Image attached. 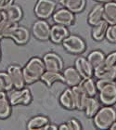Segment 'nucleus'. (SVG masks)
<instances>
[{"label":"nucleus","instance_id":"nucleus-20","mask_svg":"<svg viewBox=\"0 0 116 130\" xmlns=\"http://www.w3.org/2000/svg\"><path fill=\"white\" fill-rule=\"evenodd\" d=\"M109 23L106 22L105 20L100 21L98 23H97L96 25L93 26L92 29V38L95 41H101L103 40L106 36V32L108 30Z\"/></svg>","mask_w":116,"mask_h":130},{"label":"nucleus","instance_id":"nucleus-32","mask_svg":"<svg viewBox=\"0 0 116 130\" xmlns=\"http://www.w3.org/2000/svg\"><path fill=\"white\" fill-rule=\"evenodd\" d=\"M104 63L109 67L116 70V51H112L111 53H109L105 57Z\"/></svg>","mask_w":116,"mask_h":130},{"label":"nucleus","instance_id":"nucleus-26","mask_svg":"<svg viewBox=\"0 0 116 130\" xmlns=\"http://www.w3.org/2000/svg\"><path fill=\"white\" fill-rule=\"evenodd\" d=\"M79 86L88 97H95L97 95V83L92 77H90V78H83L82 81L80 82Z\"/></svg>","mask_w":116,"mask_h":130},{"label":"nucleus","instance_id":"nucleus-23","mask_svg":"<svg viewBox=\"0 0 116 130\" xmlns=\"http://www.w3.org/2000/svg\"><path fill=\"white\" fill-rule=\"evenodd\" d=\"M103 20V4H97L92 8L87 16V22L89 24L94 26L97 23Z\"/></svg>","mask_w":116,"mask_h":130},{"label":"nucleus","instance_id":"nucleus-28","mask_svg":"<svg viewBox=\"0 0 116 130\" xmlns=\"http://www.w3.org/2000/svg\"><path fill=\"white\" fill-rule=\"evenodd\" d=\"M40 80H42L48 87H51L52 85L56 83V82H63V75H62L61 72L46 70V72L43 73Z\"/></svg>","mask_w":116,"mask_h":130},{"label":"nucleus","instance_id":"nucleus-15","mask_svg":"<svg viewBox=\"0 0 116 130\" xmlns=\"http://www.w3.org/2000/svg\"><path fill=\"white\" fill-rule=\"evenodd\" d=\"M59 104L66 110L73 111L76 109V102L74 94L72 88H67L59 96Z\"/></svg>","mask_w":116,"mask_h":130},{"label":"nucleus","instance_id":"nucleus-22","mask_svg":"<svg viewBox=\"0 0 116 130\" xmlns=\"http://www.w3.org/2000/svg\"><path fill=\"white\" fill-rule=\"evenodd\" d=\"M18 26V22H10L4 16L0 21V39L2 38H9L11 32Z\"/></svg>","mask_w":116,"mask_h":130},{"label":"nucleus","instance_id":"nucleus-17","mask_svg":"<svg viewBox=\"0 0 116 130\" xmlns=\"http://www.w3.org/2000/svg\"><path fill=\"white\" fill-rule=\"evenodd\" d=\"M50 124L48 117L45 115H36L29 120L27 129L29 130H46L47 125Z\"/></svg>","mask_w":116,"mask_h":130},{"label":"nucleus","instance_id":"nucleus-7","mask_svg":"<svg viewBox=\"0 0 116 130\" xmlns=\"http://www.w3.org/2000/svg\"><path fill=\"white\" fill-rule=\"evenodd\" d=\"M50 29H51V26L46 20L39 19L32 24V32L37 40L46 41L49 40Z\"/></svg>","mask_w":116,"mask_h":130},{"label":"nucleus","instance_id":"nucleus-19","mask_svg":"<svg viewBox=\"0 0 116 130\" xmlns=\"http://www.w3.org/2000/svg\"><path fill=\"white\" fill-rule=\"evenodd\" d=\"M59 4L73 13H79L86 8V0H59Z\"/></svg>","mask_w":116,"mask_h":130},{"label":"nucleus","instance_id":"nucleus-5","mask_svg":"<svg viewBox=\"0 0 116 130\" xmlns=\"http://www.w3.org/2000/svg\"><path fill=\"white\" fill-rule=\"evenodd\" d=\"M57 3L54 0H37L35 4L34 12L39 19H48L53 15L56 10Z\"/></svg>","mask_w":116,"mask_h":130},{"label":"nucleus","instance_id":"nucleus-36","mask_svg":"<svg viewBox=\"0 0 116 130\" xmlns=\"http://www.w3.org/2000/svg\"><path fill=\"white\" fill-rule=\"evenodd\" d=\"M96 2L97 3H101V4H104V3L110 2V1H112V0H95Z\"/></svg>","mask_w":116,"mask_h":130},{"label":"nucleus","instance_id":"nucleus-34","mask_svg":"<svg viewBox=\"0 0 116 130\" xmlns=\"http://www.w3.org/2000/svg\"><path fill=\"white\" fill-rule=\"evenodd\" d=\"M14 4V0H0V11H4Z\"/></svg>","mask_w":116,"mask_h":130},{"label":"nucleus","instance_id":"nucleus-12","mask_svg":"<svg viewBox=\"0 0 116 130\" xmlns=\"http://www.w3.org/2000/svg\"><path fill=\"white\" fill-rule=\"evenodd\" d=\"M74 67L78 71L83 78H90L94 75V68L89 63L87 58L79 57L74 62Z\"/></svg>","mask_w":116,"mask_h":130},{"label":"nucleus","instance_id":"nucleus-10","mask_svg":"<svg viewBox=\"0 0 116 130\" xmlns=\"http://www.w3.org/2000/svg\"><path fill=\"white\" fill-rule=\"evenodd\" d=\"M43 61L46 66V70L55 71V72H61L64 67L63 60L57 53L48 52L45 54L43 57Z\"/></svg>","mask_w":116,"mask_h":130},{"label":"nucleus","instance_id":"nucleus-1","mask_svg":"<svg viewBox=\"0 0 116 130\" xmlns=\"http://www.w3.org/2000/svg\"><path fill=\"white\" fill-rule=\"evenodd\" d=\"M97 87L100 101L103 106H113L116 103V82L115 80L97 79Z\"/></svg>","mask_w":116,"mask_h":130},{"label":"nucleus","instance_id":"nucleus-13","mask_svg":"<svg viewBox=\"0 0 116 130\" xmlns=\"http://www.w3.org/2000/svg\"><path fill=\"white\" fill-rule=\"evenodd\" d=\"M69 35H70V32H69V30L66 26L60 24H55L50 29L49 39L55 44H60Z\"/></svg>","mask_w":116,"mask_h":130},{"label":"nucleus","instance_id":"nucleus-27","mask_svg":"<svg viewBox=\"0 0 116 130\" xmlns=\"http://www.w3.org/2000/svg\"><path fill=\"white\" fill-rule=\"evenodd\" d=\"M11 107L9 99L6 92H0V118L6 119L11 114Z\"/></svg>","mask_w":116,"mask_h":130},{"label":"nucleus","instance_id":"nucleus-30","mask_svg":"<svg viewBox=\"0 0 116 130\" xmlns=\"http://www.w3.org/2000/svg\"><path fill=\"white\" fill-rule=\"evenodd\" d=\"M13 87V84L8 73L1 72L0 73V92H8L10 91Z\"/></svg>","mask_w":116,"mask_h":130},{"label":"nucleus","instance_id":"nucleus-21","mask_svg":"<svg viewBox=\"0 0 116 130\" xmlns=\"http://www.w3.org/2000/svg\"><path fill=\"white\" fill-rule=\"evenodd\" d=\"M3 13L7 19L13 22H18L23 17V12H22V8L18 5H15V4L11 5L9 8L5 9L3 11Z\"/></svg>","mask_w":116,"mask_h":130},{"label":"nucleus","instance_id":"nucleus-16","mask_svg":"<svg viewBox=\"0 0 116 130\" xmlns=\"http://www.w3.org/2000/svg\"><path fill=\"white\" fill-rule=\"evenodd\" d=\"M103 20L108 22L109 25L116 24V2H110L103 4Z\"/></svg>","mask_w":116,"mask_h":130},{"label":"nucleus","instance_id":"nucleus-40","mask_svg":"<svg viewBox=\"0 0 116 130\" xmlns=\"http://www.w3.org/2000/svg\"><path fill=\"white\" fill-rule=\"evenodd\" d=\"M115 82H116V78H115Z\"/></svg>","mask_w":116,"mask_h":130},{"label":"nucleus","instance_id":"nucleus-3","mask_svg":"<svg viewBox=\"0 0 116 130\" xmlns=\"http://www.w3.org/2000/svg\"><path fill=\"white\" fill-rule=\"evenodd\" d=\"M116 121V110L112 106L100 107L93 117L95 126L98 129H110L111 125Z\"/></svg>","mask_w":116,"mask_h":130},{"label":"nucleus","instance_id":"nucleus-29","mask_svg":"<svg viewBox=\"0 0 116 130\" xmlns=\"http://www.w3.org/2000/svg\"><path fill=\"white\" fill-rule=\"evenodd\" d=\"M106 55L101 50H93L87 55V60L92 65V67L97 68L104 63Z\"/></svg>","mask_w":116,"mask_h":130},{"label":"nucleus","instance_id":"nucleus-6","mask_svg":"<svg viewBox=\"0 0 116 130\" xmlns=\"http://www.w3.org/2000/svg\"><path fill=\"white\" fill-rule=\"evenodd\" d=\"M10 104L12 106L16 105H29L30 103L32 102V93L28 88H20V89H16L12 91L10 93V95L8 97Z\"/></svg>","mask_w":116,"mask_h":130},{"label":"nucleus","instance_id":"nucleus-2","mask_svg":"<svg viewBox=\"0 0 116 130\" xmlns=\"http://www.w3.org/2000/svg\"><path fill=\"white\" fill-rule=\"evenodd\" d=\"M22 72L26 85H31L40 80L43 73L46 72V66L42 59L34 57L22 68Z\"/></svg>","mask_w":116,"mask_h":130},{"label":"nucleus","instance_id":"nucleus-8","mask_svg":"<svg viewBox=\"0 0 116 130\" xmlns=\"http://www.w3.org/2000/svg\"><path fill=\"white\" fill-rule=\"evenodd\" d=\"M52 20L56 24L64 25L66 27L72 26L75 22V16L74 13L70 11L67 8H59L52 15Z\"/></svg>","mask_w":116,"mask_h":130},{"label":"nucleus","instance_id":"nucleus-35","mask_svg":"<svg viewBox=\"0 0 116 130\" xmlns=\"http://www.w3.org/2000/svg\"><path fill=\"white\" fill-rule=\"evenodd\" d=\"M48 129L57 130V129H59V126H57V125H51V124H49V125H47V129H46V130H48Z\"/></svg>","mask_w":116,"mask_h":130},{"label":"nucleus","instance_id":"nucleus-24","mask_svg":"<svg viewBox=\"0 0 116 130\" xmlns=\"http://www.w3.org/2000/svg\"><path fill=\"white\" fill-rule=\"evenodd\" d=\"M73 91L74 98H75V102H76V110L78 111H84L85 105L87 100L88 96L85 93V91L82 89L80 86H74V87H71Z\"/></svg>","mask_w":116,"mask_h":130},{"label":"nucleus","instance_id":"nucleus-31","mask_svg":"<svg viewBox=\"0 0 116 130\" xmlns=\"http://www.w3.org/2000/svg\"><path fill=\"white\" fill-rule=\"evenodd\" d=\"M82 125L81 123L79 122L77 119L72 118V119L68 120L65 123L61 124L59 126V130H80L82 129Z\"/></svg>","mask_w":116,"mask_h":130},{"label":"nucleus","instance_id":"nucleus-37","mask_svg":"<svg viewBox=\"0 0 116 130\" xmlns=\"http://www.w3.org/2000/svg\"><path fill=\"white\" fill-rule=\"evenodd\" d=\"M110 129H111V130H116V121L113 123V124H112V125H111V126L110 127Z\"/></svg>","mask_w":116,"mask_h":130},{"label":"nucleus","instance_id":"nucleus-38","mask_svg":"<svg viewBox=\"0 0 116 130\" xmlns=\"http://www.w3.org/2000/svg\"><path fill=\"white\" fill-rule=\"evenodd\" d=\"M4 18V13H3V11H0V21Z\"/></svg>","mask_w":116,"mask_h":130},{"label":"nucleus","instance_id":"nucleus-4","mask_svg":"<svg viewBox=\"0 0 116 130\" xmlns=\"http://www.w3.org/2000/svg\"><path fill=\"white\" fill-rule=\"evenodd\" d=\"M61 44L63 47L72 54H82L87 48L85 40L76 35H69Z\"/></svg>","mask_w":116,"mask_h":130},{"label":"nucleus","instance_id":"nucleus-11","mask_svg":"<svg viewBox=\"0 0 116 130\" xmlns=\"http://www.w3.org/2000/svg\"><path fill=\"white\" fill-rule=\"evenodd\" d=\"M62 75H63V83H65L71 87L78 86L83 79V77L79 73L78 71L76 70L75 67H68L64 69Z\"/></svg>","mask_w":116,"mask_h":130},{"label":"nucleus","instance_id":"nucleus-39","mask_svg":"<svg viewBox=\"0 0 116 130\" xmlns=\"http://www.w3.org/2000/svg\"><path fill=\"white\" fill-rule=\"evenodd\" d=\"M0 60H1V48H0Z\"/></svg>","mask_w":116,"mask_h":130},{"label":"nucleus","instance_id":"nucleus-33","mask_svg":"<svg viewBox=\"0 0 116 130\" xmlns=\"http://www.w3.org/2000/svg\"><path fill=\"white\" fill-rule=\"evenodd\" d=\"M105 37L107 38L109 42L116 44V24L109 25Z\"/></svg>","mask_w":116,"mask_h":130},{"label":"nucleus","instance_id":"nucleus-18","mask_svg":"<svg viewBox=\"0 0 116 130\" xmlns=\"http://www.w3.org/2000/svg\"><path fill=\"white\" fill-rule=\"evenodd\" d=\"M94 76L97 79H107V80H115L116 70L109 67L105 63L94 69Z\"/></svg>","mask_w":116,"mask_h":130},{"label":"nucleus","instance_id":"nucleus-9","mask_svg":"<svg viewBox=\"0 0 116 130\" xmlns=\"http://www.w3.org/2000/svg\"><path fill=\"white\" fill-rule=\"evenodd\" d=\"M8 73L11 79V82L13 84V87L16 89H20L24 87L26 85L23 76L22 68L18 64H11L8 67Z\"/></svg>","mask_w":116,"mask_h":130},{"label":"nucleus","instance_id":"nucleus-14","mask_svg":"<svg viewBox=\"0 0 116 130\" xmlns=\"http://www.w3.org/2000/svg\"><path fill=\"white\" fill-rule=\"evenodd\" d=\"M30 31L24 26H17L11 32L9 38L13 39V41L18 45H25L30 40Z\"/></svg>","mask_w":116,"mask_h":130},{"label":"nucleus","instance_id":"nucleus-25","mask_svg":"<svg viewBox=\"0 0 116 130\" xmlns=\"http://www.w3.org/2000/svg\"><path fill=\"white\" fill-rule=\"evenodd\" d=\"M100 109V101L95 97H88L85 105L84 111L87 117L92 118L95 116L98 110Z\"/></svg>","mask_w":116,"mask_h":130}]
</instances>
